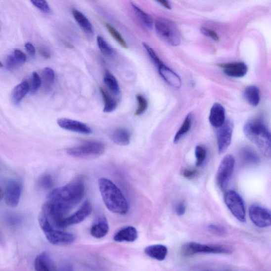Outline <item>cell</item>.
<instances>
[{
  "label": "cell",
  "instance_id": "1",
  "mask_svg": "<svg viewBox=\"0 0 271 271\" xmlns=\"http://www.w3.org/2000/svg\"><path fill=\"white\" fill-rule=\"evenodd\" d=\"M85 194L84 180L78 178L69 184L52 190L42 210L50 222L56 226L71 210L79 204Z\"/></svg>",
  "mask_w": 271,
  "mask_h": 271
},
{
  "label": "cell",
  "instance_id": "26",
  "mask_svg": "<svg viewBox=\"0 0 271 271\" xmlns=\"http://www.w3.org/2000/svg\"><path fill=\"white\" fill-rule=\"evenodd\" d=\"M55 74L50 67H45L42 73V84L44 90L46 92L50 91L55 82Z\"/></svg>",
  "mask_w": 271,
  "mask_h": 271
},
{
  "label": "cell",
  "instance_id": "25",
  "mask_svg": "<svg viewBox=\"0 0 271 271\" xmlns=\"http://www.w3.org/2000/svg\"><path fill=\"white\" fill-rule=\"evenodd\" d=\"M246 100L252 106L257 107L260 101V93L258 88L254 86L247 87L244 93Z\"/></svg>",
  "mask_w": 271,
  "mask_h": 271
},
{
  "label": "cell",
  "instance_id": "35",
  "mask_svg": "<svg viewBox=\"0 0 271 271\" xmlns=\"http://www.w3.org/2000/svg\"><path fill=\"white\" fill-rule=\"evenodd\" d=\"M136 99L138 103V108L135 112L136 116H139L146 111L148 108V102L144 96L140 94L136 95Z\"/></svg>",
  "mask_w": 271,
  "mask_h": 271
},
{
  "label": "cell",
  "instance_id": "28",
  "mask_svg": "<svg viewBox=\"0 0 271 271\" xmlns=\"http://www.w3.org/2000/svg\"><path fill=\"white\" fill-rule=\"evenodd\" d=\"M103 81L105 85L107 86L113 94L116 96L120 95V87L118 82L114 75L109 71L105 72Z\"/></svg>",
  "mask_w": 271,
  "mask_h": 271
},
{
  "label": "cell",
  "instance_id": "20",
  "mask_svg": "<svg viewBox=\"0 0 271 271\" xmlns=\"http://www.w3.org/2000/svg\"><path fill=\"white\" fill-rule=\"evenodd\" d=\"M34 266L36 271H56L53 261L47 253L38 255Z\"/></svg>",
  "mask_w": 271,
  "mask_h": 271
},
{
  "label": "cell",
  "instance_id": "47",
  "mask_svg": "<svg viewBox=\"0 0 271 271\" xmlns=\"http://www.w3.org/2000/svg\"><path fill=\"white\" fill-rule=\"evenodd\" d=\"M196 171L189 169H185L183 172V176L187 179H190L195 175Z\"/></svg>",
  "mask_w": 271,
  "mask_h": 271
},
{
  "label": "cell",
  "instance_id": "16",
  "mask_svg": "<svg viewBox=\"0 0 271 271\" xmlns=\"http://www.w3.org/2000/svg\"><path fill=\"white\" fill-rule=\"evenodd\" d=\"M225 109L222 104L216 103L210 110L209 120L211 125L220 129L225 123Z\"/></svg>",
  "mask_w": 271,
  "mask_h": 271
},
{
  "label": "cell",
  "instance_id": "11",
  "mask_svg": "<svg viewBox=\"0 0 271 271\" xmlns=\"http://www.w3.org/2000/svg\"><path fill=\"white\" fill-rule=\"evenodd\" d=\"M22 190L21 183L17 180H11L4 187L3 197L7 206L11 208L18 206Z\"/></svg>",
  "mask_w": 271,
  "mask_h": 271
},
{
  "label": "cell",
  "instance_id": "9",
  "mask_svg": "<svg viewBox=\"0 0 271 271\" xmlns=\"http://www.w3.org/2000/svg\"><path fill=\"white\" fill-rule=\"evenodd\" d=\"M235 161L231 155L226 156L222 161L217 173L216 181L218 186L224 190L227 186L235 168Z\"/></svg>",
  "mask_w": 271,
  "mask_h": 271
},
{
  "label": "cell",
  "instance_id": "24",
  "mask_svg": "<svg viewBox=\"0 0 271 271\" xmlns=\"http://www.w3.org/2000/svg\"><path fill=\"white\" fill-rule=\"evenodd\" d=\"M29 91L30 87L28 83L26 81L21 82L13 90L11 94L13 103L15 105H19Z\"/></svg>",
  "mask_w": 271,
  "mask_h": 271
},
{
  "label": "cell",
  "instance_id": "29",
  "mask_svg": "<svg viewBox=\"0 0 271 271\" xmlns=\"http://www.w3.org/2000/svg\"><path fill=\"white\" fill-rule=\"evenodd\" d=\"M100 91L104 101L103 112L110 113L115 111L117 107V102L103 88H100Z\"/></svg>",
  "mask_w": 271,
  "mask_h": 271
},
{
  "label": "cell",
  "instance_id": "31",
  "mask_svg": "<svg viewBox=\"0 0 271 271\" xmlns=\"http://www.w3.org/2000/svg\"><path fill=\"white\" fill-rule=\"evenodd\" d=\"M192 115L191 114H188L185 117L181 127H180V129L175 135L174 142L176 144L183 137V136L189 132L192 126Z\"/></svg>",
  "mask_w": 271,
  "mask_h": 271
},
{
  "label": "cell",
  "instance_id": "27",
  "mask_svg": "<svg viewBox=\"0 0 271 271\" xmlns=\"http://www.w3.org/2000/svg\"><path fill=\"white\" fill-rule=\"evenodd\" d=\"M241 159L246 164L253 165L259 162V157L253 149L249 147H245L241 150Z\"/></svg>",
  "mask_w": 271,
  "mask_h": 271
},
{
  "label": "cell",
  "instance_id": "38",
  "mask_svg": "<svg viewBox=\"0 0 271 271\" xmlns=\"http://www.w3.org/2000/svg\"><path fill=\"white\" fill-rule=\"evenodd\" d=\"M208 229L213 234L221 237H225L227 234V229L220 225H210L208 226Z\"/></svg>",
  "mask_w": 271,
  "mask_h": 271
},
{
  "label": "cell",
  "instance_id": "4",
  "mask_svg": "<svg viewBox=\"0 0 271 271\" xmlns=\"http://www.w3.org/2000/svg\"><path fill=\"white\" fill-rule=\"evenodd\" d=\"M40 227L48 242L54 245H69L74 242L75 236L72 233L55 228L42 212L39 217Z\"/></svg>",
  "mask_w": 271,
  "mask_h": 271
},
{
  "label": "cell",
  "instance_id": "44",
  "mask_svg": "<svg viewBox=\"0 0 271 271\" xmlns=\"http://www.w3.org/2000/svg\"><path fill=\"white\" fill-rule=\"evenodd\" d=\"M186 207L184 203L180 202L178 203L175 208V212L179 216H183L185 213Z\"/></svg>",
  "mask_w": 271,
  "mask_h": 271
},
{
  "label": "cell",
  "instance_id": "12",
  "mask_svg": "<svg viewBox=\"0 0 271 271\" xmlns=\"http://www.w3.org/2000/svg\"><path fill=\"white\" fill-rule=\"evenodd\" d=\"M249 216L253 223L259 228L271 226V211L257 205H251Z\"/></svg>",
  "mask_w": 271,
  "mask_h": 271
},
{
  "label": "cell",
  "instance_id": "17",
  "mask_svg": "<svg viewBox=\"0 0 271 271\" xmlns=\"http://www.w3.org/2000/svg\"><path fill=\"white\" fill-rule=\"evenodd\" d=\"M227 76L232 78H242L246 74L248 69L243 62H235L220 65Z\"/></svg>",
  "mask_w": 271,
  "mask_h": 271
},
{
  "label": "cell",
  "instance_id": "8",
  "mask_svg": "<svg viewBox=\"0 0 271 271\" xmlns=\"http://www.w3.org/2000/svg\"><path fill=\"white\" fill-rule=\"evenodd\" d=\"M224 201L230 212L240 222H246V212L244 201L235 191L230 190L224 195Z\"/></svg>",
  "mask_w": 271,
  "mask_h": 271
},
{
  "label": "cell",
  "instance_id": "48",
  "mask_svg": "<svg viewBox=\"0 0 271 271\" xmlns=\"http://www.w3.org/2000/svg\"><path fill=\"white\" fill-rule=\"evenodd\" d=\"M157 2L161 4L162 6L165 7V8L169 10L171 9V6L169 2L167 1H164V0H162V1H158Z\"/></svg>",
  "mask_w": 271,
  "mask_h": 271
},
{
  "label": "cell",
  "instance_id": "41",
  "mask_svg": "<svg viewBox=\"0 0 271 271\" xmlns=\"http://www.w3.org/2000/svg\"><path fill=\"white\" fill-rule=\"evenodd\" d=\"M32 3L41 11L45 13L50 12V7L46 1H31Z\"/></svg>",
  "mask_w": 271,
  "mask_h": 271
},
{
  "label": "cell",
  "instance_id": "40",
  "mask_svg": "<svg viewBox=\"0 0 271 271\" xmlns=\"http://www.w3.org/2000/svg\"><path fill=\"white\" fill-rule=\"evenodd\" d=\"M21 65L13 54L9 55L6 59L5 67L7 70L10 71L14 70Z\"/></svg>",
  "mask_w": 271,
  "mask_h": 271
},
{
  "label": "cell",
  "instance_id": "45",
  "mask_svg": "<svg viewBox=\"0 0 271 271\" xmlns=\"http://www.w3.org/2000/svg\"><path fill=\"white\" fill-rule=\"evenodd\" d=\"M25 48L29 55L34 57L36 55V49L31 43H27L25 45Z\"/></svg>",
  "mask_w": 271,
  "mask_h": 271
},
{
  "label": "cell",
  "instance_id": "5",
  "mask_svg": "<svg viewBox=\"0 0 271 271\" xmlns=\"http://www.w3.org/2000/svg\"><path fill=\"white\" fill-rule=\"evenodd\" d=\"M105 152L103 142L96 141H87L83 144L68 148L67 154L78 159H94L102 155Z\"/></svg>",
  "mask_w": 271,
  "mask_h": 271
},
{
  "label": "cell",
  "instance_id": "10",
  "mask_svg": "<svg viewBox=\"0 0 271 271\" xmlns=\"http://www.w3.org/2000/svg\"><path fill=\"white\" fill-rule=\"evenodd\" d=\"M92 207L88 201H85L80 208L74 214L66 217L58 225L59 229H64L84 222L91 214Z\"/></svg>",
  "mask_w": 271,
  "mask_h": 271
},
{
  "label": "cell",
  "instance_id": "43",
  "mask_svg": "<svg viewBox=\"0 0 271 271\" xmlns=\"http://www.w3.org/2000/svg\"><path fill=\"white\" fill-rule=\"evenodd\" d=\"M13 54L21 64H24L26 62L27 56L23 51L19 49H16L14 50Z\"/></svg>",
  "mask_w": 271,
  "mask_h": 271
},
{
  "label": "cell",
  "instance_id": "7",
  "mask_svg": "<svg viewBox=\"0 0 271 271\" xmlns=\"http://www.w3.org/2000/svg\"><path fill=\"white\" fill-rule=\"evenodd\" d=\"M182 252L185 257H190L198 254H230L232 253V251L230 247L224 245L190 242L183 246Z\"/></svg>",
  "mask_w": 271,
  "mask_h": 271
},
{
  "label": "cell",
  "instance_id": "2",
  "mask_svg": "<svg viewBox=\"0 0 271 271\" xmlns=\"http://www.w3.org/2000/svg\"><path fill=\"white\" fill-rule=\"evenodd\" d=\"M98 184L103 202L108 209L113 213L126 214L129 210V203L116 185L106 178L99 179Z\"/></svg>",
  "mask_w": 271,
  "mask_h": 271
},
{
  "label": "cell",
  "instance_id": "21",
  "mask_svg": "<svg viewBox=\"0 0 271 271\" xmlns=\"http://www.w3.org/2000/svg\"><path fill=\"white\" fill-rule=\"evenodd\" d=\"M145 253L150 258L163 261L167 258L168 250L166 246L162 244H155L146 247Z\"/></svg>",
  "mask_w": 271,
  "mask_h": 271
},
{
  "label": "cell",
  "instance_id": "37",
  "mask_svg": "<svg viewBox=\"0 0 271 271\" xmlns=\"http://www.w3.org/2000/svg\"><path fill=\"white\" fill-rule=\"evenodd\" d=\"M143 46L146 49L148 56L157 67L163 63L159 57L156 54L155 51L151 47H150L147 44L143 43Z\"/></svg>",
  "mask_w": 271,
  "mask_h": 271
},
{
  "label": "cell",
  "instance_id": "42",
  "mask_svg": "<svg viewBox=\"0 0 271 271\" xmlns=\"http://www.w3.org/2000/svg\"><path fill=\"white\" fill-rule=\"evenodd\" d=\"M200 31L203 35L210 38V39H212L215 41H218L220 40L219 36L212 29L207 27H202L200 29Z\"/></svg>",
  "mask_w": 271,
  "mask_h": 271
},
{
  "label": "cell",
  "instance_id": "34",
  "mask_svg": "<svg viewBox=\"0 0 271 271\" xmlns=\"http://www.w3.org/2000/svg\"><path fill=\"white\" fill-rule=\"evenodd\" d=\"M195 155L196 157V165L200 167L204 163L207 156V150L206 148L201 145L197 146L195 149Z\"/></svg>",
  "mask_w": 271,
  "mask_h": 271
},
{
  "label": "cell",
  "instance_id": "23",
  "mask_svg": "<svg viewBox=\"0 0 271 271\" xmlns=\"http://www.w3.org/2000/svg\"><path fill=\"white\" fill-rule=\"evenodd\" d=\"M73 16L77 23L87 35L92 36L94 34V28L91 22L85 15L80 11L73 9L72 10Z\"/></svg>",
  "mask_w": 271,
  "mask_h": 271
},
{
  "label": "cell",
  "instance_id": "46",
  "mask_svg": "<svg viewBox=\"0 0 271 271\" xmlns=\"http://www.w3.org/2000/svg\"><path fill=\"white\" fill-rule=\"evenodd\" d=\"M40 53L45 59H49L50 58L51 55L50 52L46 48L41 47L40 49Z\"/></svg>",
  "mask_w": 271,
  "mask_h": 271
},
{
  "label": "cell",
  "instance_id": "22",
  "mask_svg": "<svg viewBox=\"0 0 271 271\" xmlns=\"http://www.w3.org/2000/svg\"><path fill=\"white\" fill-rule=\"evenodd\" d=\"M110 138L119 146H126L131 141V134L129 131L123 128H118L110 134Z\"/></svg>",
  "mask_w": 271,
  "mask_h": 271
},
{
  "label": "cell",
  "instance_id": "36",
  "mask_svg": "<svg viewBox=\"0 0 271 271\" xmlns=\"http://www.w3.org/2000/svg\"><path fill=\"white\" fill-rule=\"evenodd\" d=\"M42 85V78L39 74L34 72L32 74L31 86L30 87V91L32 94L35 93L40 89Z\"/></svg>",
  "mask_w": 271,
  "mask_h": 271
},
{
  "label": "cell",
  "instance_id": "30",
  "mask_svg": "<svg viewBox=\"0 0 271 271\" xmlns=\"http://www.w3.org/2000/svg\"><path fill=\"white\" fill-rule=\"evenodd\" d=\"M132 6L135 14H136L142 24L146 27L152 29L154 26V21L152 17L135 4L132 3Z\"/></svg>",
  "mask_w": 271,
  "mask_h": 271
},
{
  "label": "cell",
  "instance_id": "6",
  "mask_svg": "<svg viewBox=\"0 0 271 271\" xmlns=\"http://www.w3.org/2000/svg\"><path fill=\"white\" fill-rule=\"evenodd\" d=\"M155 31L161 39L173 46H179L181 36L179 29L171 21L159 20L155 21Z\"/></svg>",
  "mask_w": 271,
  "mask_h": 271
},
{
  "label": "cell",
  "instance_id": "33",
  "mask_svg": "<svg viewBox=\"0 0 271 271\" xmlns=\"http://www.w3.org/2000/svg\"><path fill=\"white\" fill-rule=\"evenodd\" d=\"M97 44L102 54L108 56L112 55L114 54V50H113L107 42L105 41L101 36L97 37Z\"/></svg>",
  "mask_w": 271,
  "mask_h": 271
},
{
  "label": "cell",
  "instance_id": "15",
  "mask_svg": "<svg viewBox=\"0 0 271 271\" xmlns=\"http://www.w3.org/2000/svg\"><path fill=\"white\" fill-rule=\"evenodd\" d=\"M162 78L171 87L179 89L182 86V80L175 72L164 63L157 67Z\"/></svg>",
  "mask_w": 271,
  "mask_h": 271
},
{
  "label": "cell",
  "instance_id": "32",
  "mask_svg": "<svg viewBox=\"0 0 271 271\" xmlns=\"http://www.w3.org/2000/svg\"><path fill=\"white\" fill-rule=\"evenodd\" d=\"M105 27H106L108 31L111 36L114 38V39L120 45V46L124 48H128L126 42L125 41L122 35L120 34L116 29L108 23L105 24Z\"/></svg>",
  "mask_w": 271,
  "mask_h": 271
},
{
  "label": "cell",
  "instance_id": "13",
  "mask_svg": "<svg viewBox=\"0 0 271 271\" xmlns=\"http://www.w3.org/2000/svg\"><path fill=\"white\" fill-rule=\"evenodd\" d=\"M233 132V124L230 120L226 122L224 125L220 128L217 134L218 152L220 154L224 153L229 147Z\"/></svg>",
  "mask_w": 271,
  "mask_h": 271
},
{
  "label": "cell",
  "instance_id": "18",
  "mask_svg": "<svg viewBox=\"0 0 271 271\" xmlns=\"http://www.w3.org/2000/svg\"><path fill=\"white\" fill-rule=\"evenodd\" d=\"M109 230V226L106 217L101 215L92 225L90 233L93 237L100 239L106 236Z\"/></svg>",
  "mask_w": 271,
  "mask_h": 271
},
{
  "label": "cell",
  "instance_id": "39",
  "mask_svg": "<svg viewBox=\"0 0 271 271\" xmlns=\"http://www.w3.org/2000/svg\"><path fill=\"white\" fill-rule=\"evenodd\" d=\"M53 184L51 177L48 175L43 176L39 181V186L44 189H50Z\"/></svg>",
  "mask_w": 271,
  "mask_h": 271
},
{
  "label": "cell",
  "instance_id": "19",
  "mask_svg": "<svg viewBox=\"0 0 271 271\" xmlns=\"http://www.w3.org/2000/svg\"><path fill=\"white\" fill-rule=\"evenodd\" d=\"M138 238V232L133 226L124 227L116 233L114 240L116 242H134Z\"/></svg>",
  "mask_w": 271,
  "mask_h": 271
},
{
  "label": "cell",
  "instance_id": "14",
  "mask_svg": "<svg viewBox=\"0 0 271 271\" xmlns=\"http://www.w3.org/2000/svg\"><path fill=\"white\" fill-rule=\"evenodd\" d=\"M58 125L66 131L81 134L89 135L92 132L91 128L84 123L69 118H59L57 120Z\"/></svg>",
  "mask_w": 271,
  "mask_h": 271
},
{
  "label": "cell",
  "instance_id": "3",
  "mask_svg": "<svg viewBox=\"0 0 271 271\" xmlns=\"http://www.w3.org/2000/svg\"><path fill=\"white\" fill-rule=\"evenodd\" d=\"M244 133L261 153L271 160V133L265 124L260 119L251 120L245 124Z\"/></svg>",
  "mask_w": 271,
  "mask_h": 271
}]
</instances>
